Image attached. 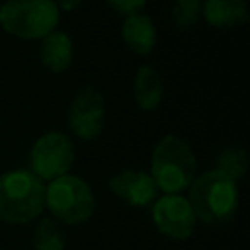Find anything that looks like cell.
I'll use <instances>...</instances> for the list:
<instances>
[{
	"mask_svg": "<svg viewBox=\"0 0 250 250\" xmlns=\"http://www.w3.org/2000/svg\"><path fill=\"white\" fill-rule=\"evenodd\" d=\"M188 201L195 213V219L205 225L229 223L238 209V188L236 182L217 170H209L188 188Z\"/></svg>",
	"mask_w": 250,
	"mask_h": 250,
	"instance_id": "6da1fadb",
	"label": "cell"
},
{
	"mask_svg": "<svg viewBox=\"0 0 250 250\" xmlns=\"http://www.w3.org/2000/svg\"><path fill=\"white\" fill-rule=\"evenodd\" d=\"M197 158L189 143L178 135H164L150 156V178L158 191L182 193L195 180Z\"/></svg>",
	"mask_w": 250,
	"mask_h": 250,
	"instance_id": "7a4b0ae2",
	"label": "cell"
},
{
	"mask_svg": "<svg viewBox=\"0 0 250 250\" xmlns=\"http://www.w3.org/2000/svg\"><path fill=\"white\" fill-rule=\"evenodd\" d=\"M45 211V182L29 170H10L0 176V221L27 225Z\"/></svg>",
	"mask_w": 250,
	"mask_h": 250,
	"instance_id": "3957f363",
	"label": "cell"
},
{
	"mask_svg": "<svg viewBox=\"0 0 250 250\" xmlns=\"http://www.w3.org/2000/svg\"><path fill=\"white\" fill-rule=\"evenodd\" d=\"M59 14L53 0H6L0 6V27L18 39H43L55 31Z\"/></svg>",
	"mask_w": 250,
	"mask_h": 250,
	"instance_id": "277c9868",
	"label": "cell"
},
{
	"mask_svg": "<svg viewBox=\"0 0 250 250\" xmlns=\"http://www.w3.org/2000/svg\"><path fill=\"white\" fill-rule=\"evenodd\" d=\"M45 207L57 223L82 225L94 215V193L78 176H61L45 184Z\"/></svg>",
	"mask_w": 250,
	"mask_h": 250,
	"instance_id": "5b68a950",
	"label": "cell"
},
{
	"mask_svg": "<svg viewBox=\"0 0 250 250\" xmlns=\"http://www.w3.org/2000/svg\"><path fill=\"white\" fill-rule=\"evenodd\" d=\"M74 162V145L61 131H49L41 135L29 154V172L39 180L51 182L61 176H66Z\"/></svg>",
	"mask_w": 250,
	"mask_h": 250,
	"instance_id": "8992f818",
	"label": "cell"
},
{
	"mask_svg": "<svg viewBox=\"0 0 250 250\" xmlns=\"http://www.w3.org/2000/svg\"><path fill=\"white\" fill-rule=\"evenodd\" d=\"M152 221L156 229L174 240H186L195 230V213L188 197L180 193H164L154 199Z\"/></svg>",
	"mask_w": 250,
	"mask_h": 250,
	"instance_id": "52a82bcc",
	"label": "cell"
},
{
	"mask_svg": "<svg viewBox=\"0 0 250 250\" xmlns=\"http://www.w3.org/2000/svg\"><path fill=\"white\" fill-rule=\"evenodd\" d=\"M104 115H105V104L102 92L86 84L74 94L70 102V109H68L70 131L82 141H92L104 129Z\"/></svg>",
	"mask_w": 250,
	"mask_h": 250,
	"instance_id": "ba28073f",
	"label": "cell"
},
{
	"mask_svg": "<svg viewBox=\"0 0 250 250\" xmlns=\"http://www.w3.org/2000/svg\"><path fill=\"white\" fill-rule=\"evenodd\" d=\"M109 189L121 201L131 207H146L154 203L158 188L150 174L141 170H123L109 180Z\"/></svg>",
	"mask_w": 250,
	"mask_h": 250,
	"instance_id": "9c48e42d",
	"label": "cell"
},
{
	"mask_svg": "<svg viewBox=\"0 0 250 250\" xmlns=\"http://www.w3.org/2000/svg\"><path fill=\"white\" fill-rule=\"evenodd\" d=\"M203 18L211 27L232 29L248 21V4L246 0H205Z\"/></svg>",
	"mask_w": 250,
	"mask_h": 250,
	"instance_id": "30bf717a",
	"label": "cell"
},
{
	"mask_svg": "<svg viewBox=\"0 0 250 250\" xmlns=\"http://www.w3.org/2000/svg\"><path fill=\"white\" fill-rule=\"evenodd\" d=\"M121 37L133 53L148 55L156 45V27L148 16L137 12L125 16V21L121 25Z\"/></svg>",
	"mask_w": 250,
	"mask_h": 250,
	"instance_id": "8fae6325",
	"label": "cell"
},
{
	"mask_svg": "<svg viewBox=\"0 0 250 250\" xmlns=\"http://www.w3.org/2000/svg\"><path fill=\"white\" fill-rule=\"evenodd\" d=\"M39 59L47 70L55 74L64 72L72 62V39L62 31H51L41 39Z\"/></svg>",
	"mask_w": 250,
	"mask_h": 250,
	"instance_id": "7c38bea8",
	"label": "cell"
},
{
	"mask_svg": "<svg viewBox=\"0 0 250 250\" xmlns=\"http://www.w3.org/2000/svg\"><path fill=\"white\" fill-rule=\"evenodd\" d=\"M133 96L135 104L143 111H154L164 98V86L158 70L150 64H145L137 70L133 82Z\"/></svg>",
	"mask_w": 250,
	"mask_h": 250,
	"instance_id": "4fadbf2b",
	"label": "cell"
},
{
	"mask_svg": "<svg viewBox=\"0 0 250 250\" xmlns=\"http://www.w3.org/2000/svg\"><path fill=\"white\" fill-rule=\"evenodd\" d=\"M215 170L225 174L227 178L238 182L246 176L248 172V152L246 148H242L240 145H232V146H227L221 150V154L217 156V162H215Z\"/></svg>",
	"mask_w": 250,
	"mask_h": 250,
	"instance_id": "5bb4252c",
	"label": "cell"
},
{
	"mask_svg": "<svg viewBox=\"0 0 250 250\" xmlns=\"http://www.w3.org/2000/svg\"><path fill=\"white\" fill-rule=\"evenodd\" d=\"M66 238L61 223L55 219H43L33 230V250H64Z\"/></svg>",
	"mask_w": 250,
	"mask_h": 250,
	"instance_id": "9a60e30c",
	"label": "cell"
},
{
	"mask_svg": "<svg viewBox=\"0 0 250 250\" xmlns=\"http://www.w3.org/2000/svg\"><path fill=\"white\" fill-rule=\"evenodd\" d=\"M203 16V2L201 0H176L170 10V20L176 29L189 31L197 25Z\"/></svg>",
	"mask_w": 250,
	"mask_h": 250,
	"instance_id": "2e32d148",
	"label": "cell"
},
{
	"mask_svg": "<svg viewBox=\"0 0 250 250\" xmlns=\"http://www.w3.org/2000/svg\"><path fill=\"white\" fill-rule=\"evenodd\" d=\"M109 8H113L121 16H131L141 12V8L146 4V0H104Z\"/></svg>",
	"mask_w": 250,
	"mask_h": 250,
	"instance_id": "e0dca14e",
	"label": "cell"
},
{
	"mask_svg": "<svg viewBox=\"0 0 250 250\" xmlns=\"http://www.w3.org/2000/svg\"><path fill=\"white\" fill-rule=\"evenodd\" d=\"M53 2L59 10H64V12H70V10H74L82 4V0H53Z\"/></svg>",
	"mask_w": 250,
	"mask_h": 250,
	"instance_id": "ac0fdd59",
	"label": "cell"
}]
</instances>
